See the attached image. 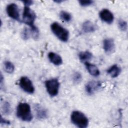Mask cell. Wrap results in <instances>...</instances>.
<instances>
[{
	"mask_svg": "<svg viewBox=\"0 0 128 128\" xmlns=\"http://www.w3.org/2000/svg\"><path fill=\"white\" fill-rule=\"evenodd\" d=\"M16 116L24 122L32 121L33 116L30 106L26 102H20L16 108Z\"/></svg>",
	"mask_w": 128,
	"mask_h": 128,
	"instance_id": "cell-1",
	"label": "cell"
},
{
	"mask_svg": "<svg viewBox=\"0 0 128 128\" xmlns=\"http://www.w3.org/2000/svg\"><path fill=\"white\" fill-rule=\"evenodd\" d=\"M70 118L72 123L80 128H86L89 124L88 119L86 115L78 110L72 112Z\"/></svg>",
	"mask_w": 128,
	"mask_h": 128,
	"instance_id": "cell-2",
	"label": "cell"
},
{
	"mask_svg": "<svg viewBox=\"0 0 128 128\" xmlns=\"http://www.w3.org/2000/svg\"><path fill=\"white\" fill-rule=\"evenodd\" d=\"M50 28L54 34L61 41L67 42L69 39V32L59 23L54 22L52 24Z\"/></svg>",
	"mask_w": 128,
	"mask_h": 128,
	"instance_id": "cell-3",
	"label": "cell"
},
{
	"mask_svg": "<svg viewBox=\"0 0 128 128\" xmlns=\"http://www.w3.org/2000/svg\"><path fill=\"white\" fill-rule=\"evenodd\" d=\"M36 19V14L35 12L29 6H25L22 14L23 22L31 28L36 26L34 24Z\"/></svg>",
	"mask_w": 128,
	"mask_h": 128,
	"instance_id": "cell-4",
	"label": "cell"
},
{
	"mask_svg": "<svg viewBox=\"0 0 128 128\" xmlns=\"http://www.w3.org/2000/svg\"><path fill=\"white\" fill-rule=\"evenodd\" d=\"M45 86L48 94L51 96H55L58 94L60 83L57 78L47 80L45 82Z\"/></svg>",
	"mask_w": 128,
	"mask_h": 128,
	"instance_id": "cell-5",
	"label": "cell"
},
{
	"mask_svg": "<svg viewBox=\"0 0 128 128\" xmlns=\"http://www.w3.org/2000/svg\"><path fill=\"white\" fill-rule=\"evenodd\" d=\"M20 86L26 92L32 94L34 92V88L30 80L26 76H22L20 80Z\"/></svg>",
	"mask_w": 128,
	"mask_h": 128,
	"instance_id": "cell-6",
	"label": "cell"
},
{
	"mask_svg": "<svg viewBox=\"0 0 128 128\" xmlns=\"http://www.w3.org/2000/svg\"><path fill=\"white\" fill-rule=\"evenodd\" d=\"M8 15L16 20H20V11L17 4L12 3L8 4L6 8Z\"/></svg>",
	"mask_w": 128,
	"mask_h": 128,
	"instance_id": "cell-7",
	"label": "cell"
},
{
	"mask_svg": "<svg viewBox=\"0 0 128 128\" xmlns=\"http://www.w3.org/2000/svg\"><path fill=\"white\" fill-rule=\"evenodd\" d=\"M100 18L104 22L108 24H111L114 20V16L113 14L108 9L102 10L99 14Z\"/></svg>",
	"mask_w": 128,
	"mask_h": 128,
	"instance_id": "cell-8",
	"label": "cell"
},
{
	"mask_svg": "<svg viewBox=\"0 0 128 128\" xmlns=\"http://www.w3.org/2000/svg\"><path fill=\"white\" fill-rule=\"evenodd\" d=\"M115 44L112 38H107L103 42V48L105 52L108 54L113 53L115 51Z\"/></svg>",
	"mask_w": 128,
	"mask_h": 128,
	"instance_id": "cell-9",
	"label": "cell"
},
{
	"mask_svg": "<svg viewBox=\"0 0 128 128\" xmlns=\"http://www.w3.org/2000/svg\"><path fill=\"white\" fill-rule=\"evenodd\" d=\"M102 84L100 82L92 80L88 82L86 86V90L88 94H92L101 87Z\"/></svg>",
	"mask_w": 128,
	"mask_h": 128,
	"instance_id": "cell-10",
	"label": "cell"
},
{
	"mask_svg": "<svg viewBox=\"0 0 128 128\" xmlns=\"http://www.w3.org/2000/svg\"><path fill=\"white\" fill-rule=\"evenodd\" d=\"M48 58L50 62L55 66H60L62 64V59L58 54L54 52H50L48 54Z\"/></svg>",
	"mask_w": 128,
	"mask_h": 128,
	"instance_id": "cell-11",
	"label": "cell"
},
{
	"mask_svg": "<svg viewBox=\"0 0 128 128\" xmlns=\"http://www.w3.org/2000/svg\"><path fill=\"white\" fill-rule=\"evenodd\" d=\"M96 29V26L90 20H86L82 25V30L85 33L93 32Z\"/></svg>",
	"mask_w": 128,
	"mask_h": 128,
	"instance_id": "cell-12",
	"label": "cell"
},
{
	"mask_svg": "<svg viewBox=\"0 0 128 128\" xmlns=\"http://www.w3.org/2000/svg\"><path fill=\"white\" fill-rule=\"evenodd\" d=\"M88 72L92 76L96 77L100 74V72L97 66L90 63L88 62H84Z\"/></svg>",
	"mask_w": 128,
	"mask_h": 128,
	"instance_id": "cell-13",
	"label": "cell"
},
{
	"mask_svg": "<svg viewBox=\"0 0 128 128\" xmlns=\"http://www.w3.org/2000/svg\"><path fill=\"white\" fill-rule=\"evenodd\" d=\"M35 110L36 111V116L39 119H45L48 116L46 110L40 105L37 104L35 106Z\"/></svg>",
	"mask_w": 128,
	"mask_h": 128,
	"instance_id": "cell-14",
	"label": "cell"
},
{
	"mask_svg": "<svg viewBox=\"0 0 128 128\" xmlns=\"http://www.w3.org/2000/svg\"><path fill=\"white\" fill-rule=\"evenodd\" d=\"M121 68L116 64L112 66L107 70V72L113 78L118 77L121 72Z\"/></svg>",
	"mask_w": 128,
	"mask_h": 128,
	"instance_id": "cell-15",
	"label": "cell"
},
{
	"mask_svg": "<svg viewBox=\"0 0 128 128\" xmlns=\"http://www.w3.org/2000/svg\"><path fill=\"white\" fill-rule=\"evenodd\" d=\"M78 57L80 60L84 63L90 60L92 58V54L89 51L81 52L78 54Z\"/></svg>",
	"mask_w": 128,
	"mask_h": 128,
	"instance_id": "cell-16",
	"label": "cell"
},
{
	"mask_svg": "<svg viewBox=\"0 0 128 128\" xmlns=\"http://www.w3.org/2000/svg\"><path fill=\"white\" fill-rule=\"evenodd\" d=\"M60 19L65 22H68L72 20V15L65 10H62L60 13Z\"/></svg>",
	"mask_w": 128,
	"mask_h": 128,
	"instance_id": "cell-17",
	"label": "cell"
},
{
	"mask_svg": "<svg viewBox=\"0 0 128 128\" xmlns=\"http://www.w3.org/2000/svg\"><path fill=\"white\" fill-rule=\"evenodd\" d=\"M4 68L6 72L9 74H12L14 70V66L12 62L6 61L4 63Z\"/></svg>",
	"mask_w": 128,
	"mask_h": 128,
	"instance_id": "cell-18",
	"label": "cell"
},
{
	"mask_svg": "<svg viewBox=\"0 0 128 128\" xmlns=\"http://www.w3.org/2000/svg\"><path fill=\"white\" fill-rule=\"evenodd\" d=\"M118 26L122 32H126L128 28V24L126 21L122 19H120L118 20Z\"/></svg>",
	"mask_w": 128,
	"mask_h": 128,
	"instance_id": "cell-19",
	"label": "cell"
},
{
	"mask_svg": "<svg viewBox=\"0 0 128 128\" xmlns=\"http://www.w3.org/2000/svg\"><path fill=\"white\" fill-rule=\"evenodd\" d=\"M72 80L74 84H80L82 80V76L81 74L78 72H75L72 76Z\"/></svg>",
	"mask_w": 128,
	"mask_h": 128,
	"instance_id": "cell-20",
	"label": "cell"
},
{
	"mask_svg": "<svg viewBox=\"0 0 128 128\" xmlns=\"http://www.w3.org/2000/svg\"><path fill=\"white\" fill-rule=\"evenodd\" d=\"M2 110L5 114H9L11 112V106L10 103L5 102L2 105Z\"/></svg>",
	"mask_w": 128,
	"mask_h": 128,
	"instance_id": "cell-21",
	"label": "cell"
},
{
	"mask_svg": "<svg viewBox=\"0 0 128 128\" xmlns=\"http://www.w3.org/2000/svg\"><path fill=\"white\" fill-rule=\"evenodd\" d=\"M30 31L28 30L26 28H25L22 32V37L24 40H27L30 38Z\"/></svg>",
	"mask_w": 128,
	"mask_h": 128,
	"instance_id": "cell-22",
	"label": "cell"
},
{
	"mask_svg": "<svg viewBox=\"0 0 128 128\" xmlns=\"http://www.w3.org/2000/svg\"><path fill=\"white\" fill-rule=\"evenodd\" d=\"M80 4L84 7L90 6L92 5L94 3L93 0H80L78 1Z\"/></svg>",
	"mask_w": 128,
	"mask_h": 128,
	"instance_id": "cell-23",
	"label": "cell"
},
{
	"mask_svg": "<svg viewBox=\"0 0 128 128\" xmlns=\"http://www.w3.org/2000/svg\"><path fill=\"white\" fill-rule=\"evenodd\" d=\"M22 3L24 4L26 6H30L34 2L30 0H22Z\"/></svg>",
	"mask_w": 128,
	"mask_h": 128,
	"instance_id": "cell-24",
	"label": "cell"
},
{
	"mask_svg": "<svg viewBox=\"0 0 128 128\" xmlns=\"http://www.w3.org/2000/svg\"><path fill=\"white\" fill-rule=\"evenodd\" d=\"M0 124H10V122L2 118V116H0Z\"/></svg>",
	"mask_w": 128,
	"mask_h": 128,
	"instance_id": "cell-25",
	"label": "cell"
},
{
	"mask_svg": "<svg viewBox=\"0 0 128 128\" xmlns=\"http://www.w3.org/2000/svg\"><path fill=\"white\" fill-rule=\"evenodd\" d=\"M4 81V78L3 77V76L2 74V72L0 73V88H2V86L3 84V82Z\"/></svg>",
	"mask_w": 128,
	"mask_h": 128,
	"instance_id": "cell-26",
	"label": "cell"
},
{
	"mask_svg": "<svg viewBox=\"0 0 128 128\" xmlns=\"http://www.w3.org/2000/svg\"><path fill=\"white\" fill-rule=\"evenodd\" d=\"M56 3H58V4H60L62 2H64V0H54V1Z\"/></svg>",
	"mask_w": 128,
	"mask_h": 128,
	"instance_id": "cell-27",
	"label": "cell"
}]
</instances>
